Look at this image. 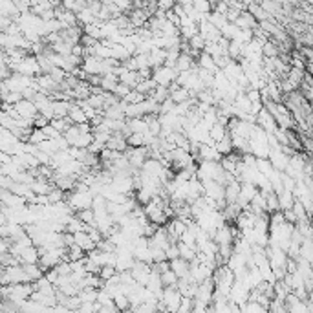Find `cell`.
<instances>
[{
	"mask_svg": "<svg viewBox=\"0 0 313 313\" xmlns=\"http://www.w3.org/2000/svg\"><path fill=\"white\" fill-rule=\"evenodd\" d=\"M282 212H284L286 223H289V226H297V223H299V218H297V214L293 212V209H288V211H282Z\"/></svg>",
	"mask_w": 313,
	"mask_h": 313,
	"instance_id": "8d00e7d4",
	"label": "cell"
},
{
	"mask_svg": "<svg viewBox=\"0 0 313 313\" xmlns=\"http://www.w3.org/2000/svg\"><path fill=\"white\" fill-rule=\"evenodd\" d=\"M229 136V130H227L226 126H222V125H214L211 128V140H212V143L216 145V143H220V141H223Z\"/></svg>",
	"mask_w": 313,
	"mask_h": 313,
	"instance_id": "ac0fdd59",
	"label": "cell"
},
{
	"mask_svg": "<svg viewBox=\"0 0 313 313\" xmlns=\"http://www.w3.org/2000/svg\"><path fill=\"white\" fill-rule=\"evenodd\" d=\"M161 282H163V288H178V275L174 273L172 270L165 271L163 275H161Z\"/></svg>",
	"mask_w": 313,
	"mask_h": 313,
	"instance_id": "44dd1931",
	"label": "cell"
},
{
	"mask_svg": "<svg viewBox=\"0 0 313 313\" xmlns=\"http://www.w3.org/2000/svg\"><path fill=\"white\" fill-rule=\"evenodd\" d=\"M86 258V253L81 249L79 246H72L70 247V253H68V262H77V260H84Z\"/></svg>",
	"mask_w": 313,
	"mask_h": 313,
	"instance_id": "4316f807",
	"label": "cell"
},
{
	"mask_svg": "<svg viewBox=\"0 0 313 313\" xmlns=\"http://www.w3.org/2000/svg\"><path fill=\"white\" fill-rule=\"evenodd\" d=\"M212 13H218L226 17V15L229 13V4H227V2H212Z\"/></svg>",
	"mask_w": 313,
	"mask_h": 313,
	"instance_id": "836d02e7",
	"label": "cell"
},
{
	"mask_svg": "<svg viewBox=\"0 0 313 313\" xmlns=\"http://www.w3.org/2000/svg\"><path fill=\"white\" fill-rule=\"evenodd\" d=\"M178 75H180V72L176 70V68L161 66V68H158V70H154V73H152V79L156 81V84H158V86L169 88V86H172L174 82H176Z\"/></svg>",
	"mask_w": 313,
	"mask_h": 313,
	"instance_id": "7a4b0ae2",
	"label": "cell"
},
{
	"mask_svg": "<svg viewBox=\"0 0 313 313\" xmlns=\"http://www.w3.org/2000/svg\"><path fill=\"white\" fill-rule=\"evenodd\" d=\"M189 44H191V48H193V50L203 53V52H205V46H207V40L203 39L202 35H196V37H193V39L189 40Z\"/></svg>",
	"mask_w": 313,
	"mask_h": 313,
	"instance_id": "f1b7e54d",
	"label": "cell"
},
{
	"mask_svg": "<svg viewBox=\"0 0 313 313\" xmlns=\"http://www.w3.org/2000/svg\"><path fill=\"white\" fill-rule=\"evenodd\" d=\"M0 198H2V203H4V205H8L10 209H15V211L24 209L26 205H28V200H26V198H20L11 193V191H4V189H2V193H0Z\"/></svg>",
	"mask_w": 313,
	"mask_h": 313,
	"instance_id": "5b68a950",
	"label": "cell"
},
{
	"mask_svg": "<svg viewBox=\"0 0 313 313\" xmlns=\"http://www.w3.org/2000/svg\"><path fill=\"white\" fill-rule=\"evenodd\" d=\"M196 64L202 70H205V72H209V73H212V75H216L218 72H222L220 68L216 66V63H214V59L211 57V55H207V53L203 52L200 57H198V61H196Z\"/></svg>",
	"mask_w": 313,
	"mask_h": 313,
	"instance_id": "9c48e42d",
	"label": "cell"
},
{
	"mask_svg": "<svg viewBox=\"0 0 313 313\" xmlns=\"http://www.w3.org/2000/svg\"><path fill=\"white\" fill-rule=\"evenodd\" d=\"M50 125H52L57 132H61V134L64 136V134L68 132V128H70V126H72L73 123H72L70 119H68V117H55V119H53L52 123H50Z\"/></svg>",
	"mask_w": 313,
	"mask_h": 313,
	"instance_id": "ffe728a7",
	"label": "cell"
},
{
	"mask_svg": "<svg viewBox=\"0 0 313 313\" xmlns=\"http://www.w3.org/2000/svg\"><path fill=\"white\" fill-rule=\"evenodd\" d=\"M170 270L178 275V279H187L191 275V262L183 260V258H176L170 262Z\"/></svg>",
	"mask_w": 313,
	"mask_h": 313,
	"instance_id": "8fae6325",
	"label": "cell"
},
{
	"mask_svg": "<svg viewBox=\"0 0 313 313\" xmlns=\"http://www.w3.org/2000/svg\"><path fill=\"white\" fill-rule=\"evenodd\" d=\"M265 202H267V214H275V212L282 211V209H280L279 194H277V193L265 194Z\"/></svg>",
	"mask_w": 313,
	"mask_h": 313,
	"instance_id": "d6986e66",
	"label": "cell"
},
{
	"mask_svg": "<svg viewBox=\"0 0 313 313\" xmlns=\"http://www.w3.org/2000/svg\"><path fill=\"white\" fill-rule=\"evenodd\" d=\"M75 216L81 220L82 223H86V226H92L96 227V212H94V209H86V211H79Z\"/></svg>",
	"mask_w": 313,
	"mask_h": 313,
	"instance_id": "cb8c5ba5",
	"label": "cell"
},
{
	"mask_svg": "<svg viewBox=\"0 0 313 313\" xmlns=\"http://www.w3.org/2000/svg\"><path fill=\"white\" fill-rule=\"evenodd\" d=\"M66 203L72 207V211H75L77 214L79 211H86V209H92L94 205V196L92 193H66Z\"/></svg>",
	"mask_w": 313,
	"mask_h": 313,
	"instance_id": "6da1fadb",
	"label": "cell"
},
{
	"mask_svg": "<svg viewBox=\"0 0 313 313\" xmlns=\"http://www.w3.org/2000/svg\"><path fill=\"white\" fill-rule=\"evenodd\" d=\"M68 119L72 121L73 125H82V123H90L86 117V114H84V110H82L81 106L77 105V101H73L72 105V110H70V114H68Z\"/></svg>",
	"mask_w": 313,
	"mask_h": 313,
	"instance_id": "7c38bea8",
	"label": "cell"
},
{
	"mask_svg": "<svg viewBox=\"0 0 313 313\" xmlns=\"http://www.w3.org/2000/svg\"><path fill=\"white\" fill-rule=\"evenodd\" d=\"M149 99H152V101L158 103V105H163L165 101H169L170 99V90L169 88H165V86H158L149 96Z\"/></svg>",
	"mask_w": 313,
	"mask_h": 313,
	"instance_id": "2e32d148",
	"label": "cell"
},
{
	"mask_svg": "<svg viewBox=\"0 0 313 313\" xmlns=\"http://www.w3.org/2000/svg\"><path fill=\"white\" fill-rule=\"evenodd\" d=\"M19 260L22 265H28V264H40V253H39V247H28V249L22 251V255L19 256Z\"/></svg>",
	"mask_w": 313,
	"mask_h": 313,
	"instance_id": "30bf717a",
	"label": "cell"
},
{
	"mask_svg": "<svg viewBox=\"0 0 313 313\" xmlns=\"http://www.w3.org/2000/svg\"><path fill=\"white\" fill-rule=\"evenodd\" d=\"M235 24L238 26L240 29H251V31H255V29L260 26V22H258V20H256L255 17L249 13V11H244V13L238 17V20H236Z\"/></svg>",
	"mask_w": 313,
	"mask_h": 313,
	"instance_id": "ba28073f",
	"label": "cell"
},
{
	"mask_svg": "<svg viewBox=\"0 0 313 313\" xmlns=\"http://www.w3.org/2000/svg\"><path fill=\"white\" fill-rule=\"evenodd\" d=\"M167 253V260L169 262H172V260H176V258H180V247H178V244H172V246L169 247V249L165 251Z\"/></svg>",
	"mask_w": 313,
	"mask_h": 313,
	"instance_id": "d590c367",
	"label": "cell"
},
{
	"mask_svg": "<svg viewBox=\"0 0 313 313\" xmlns=\"http://www.w3.org/2000/svg\"><path fill=\"white\" fill-rule=\"evenodd\" d=\"M169 90H170V99H172L176 105H183V103H187V101H191L193 99V92L191 90H187V88H182V86H178L176 82H174L172 86H169Z\"/></svg>",
	"mask_w": 313,
	"mask_h": 313,
	"instance_id": "52a82bcc",
	"label": "cell"
},
{
	"mask_svg": "<svg viewBox=\"0 0 313 313\" xmlns=\"http://www.w3.org/2000/svg\"><path fill=\"white\" fill-rule=\"evenodd\" d=\"M194 308H196V302H194V299H183L182 300V306H180V309L176 313H193Z\"/></svg>",
	"mask_w": 313,
	"mask_h": 313,
	"instance_id": "d6a6232c",
	"label": "cell"
},
{
	"mask_svg": "<svg viewBox=\"0 0 313 313\" xmlns=\"http://www.w3.org/2000/svg\"><path fill=\"white\" fill-rule=\"evenodd\" d=\"M53 112H55V117H68L70 110H72L73 101H53Z\"/></svg>",
	"mask_w": 313,
	"mask_h": 313,
	"instance_id": "9a60e30c",
	"label": "cell"
},
{
	"mask_svg": "<svg viewBox=\"0 0 313 313\" xmlns=\"http://www.w3.org/2000/svg\"><path fill=\"white\" fill-rule=\"evenodd\" d=\"M125 313H134V311H132V309H128V311H125Z\"/></svg>",
	"mask_w": 313,
	"mask_h": 313,
	"instance_id": "f35d334b",
	"label": "cell"
},
{
	"mask_svg": "<svg viewBox=\"0 0 313 313\" xmlns=\"http://www.w3.org/2000/svg\"><path fill=\"white\" fill-rule=\"evenodd\" d=\"M126 125H128L132 134H147L149 132V123L143 117H140V119H126Z\"/></svg>",
	"mask_w": 313,
	"mask_h": 313,
	"instance_id": "5bb4252c",
	"label": "cell"
},
{
	"mask_svg": "<svg viewBox=\"0 0 313 313\" xmlns=\"http://www.w3.org/2000/svg\"><path fill=\"white\" fill-rule=\"evenodd\" d=\"M79 299H81V302H97V299H99V289H94V288H86L82 289L81 293H79Z\"/></svg>",
	"mask_w": 313,
	"mask_h": 313,
	"instance_id": "7402d4cb",
	"label": "cell"
},
{
	"mask_svg": "<svg viewBox=\"0 0 313 313\" xmlns=\"http://www.w3.org/2000/svg\"><path fill=\"white\" fill-rule=\"evenodd\" d=\"M256 125L260 126V128H262L264 132H267V134H275V132H277V130L280 128L279 123L275 121V117L271 116L270 112L265 110V106H264V110H262L260 114L256 116Z\"/></svg>",
	"mask_w": 313,
	"mask_h": 313,
	"instance_id": "277c9868",
	"label": "cell"
},
{
	"mask_svg": "<svg viewBox=\"0 0 313 313\" xmlns=\"http://www.w3.org/2000/svg\"><path fill=\"white\" fill-rule=\"evenodd\" d=\"M216 149H218V152L222 156H229V154H233V150H235V147H233V140H231V134L227 136L226 140L223 141H220V143H216Z\"/></svg>",
	"mask_w": 313,
	"mask_h": 313,
	"instance_id": "d4e9b609",
	"label": "cell"
},
{
	"mask_svg": "<svg viewBox=\"0 0 313 313\" xmlns=\"http://www.w3.org/2000/svg\"><path fill=\"white\" fill-rule=\"evenodd\" d=\"M48 140L46 138V134H44V130H40V128H33V132H31V136H29V143L31 145H42L44 141Z\"/></svg>",
	"mask_w": 313,
	"mask_h": 313,
	"instance_id": "f546056e",
	"label": "cell"
},
{
	"mask_svg": "<svg viewBox=\"0 0 313 313\" xmlns=\"http://www.w3.org/2000/svg\"><path fill=\"white\" fill-rule=\"evenodd\" d=\"M158 88V84H156L154 79H147V81H141L140 84H138V88H136V92H140V94H143V96L149 97L152 92Z\"/></svg>",
	"mask_w": 313,
	"mask_h": 313,
	"instance_id": "603a6c76",
	"label": "cell"
},
{
	"mask_svg": "<svg viewBox=\"0 0 313 313\" xmlns=\"http://www.w3.org/2000/svg\"><path fill=\"white\" fill-rule=\"evenodd\" d=\"M240 191H242V183L240 182H233L226 187V200L227 203H236L238 198H240Z\"/></svg>",
	"mask_w": 313,
	"mask_h": 313,
	"instance_id": "4fadbf2b",
	"label": "cell"
},
{
	"mask_svg": "<svg viewBox=\"0 0 313 313\" xmlns=\"http://www.w3.org/2000/svg\"><path fill=\"white\" fill-rule=\"evenodd\" d=\"M143 101H147V96H143V94H140V92H136V90H132L130 94L123 99L125 105H140V103H143Z\"/></svg>",
	"mask_w": 313,
	"mask_h": 313,
	"instance_id": "484cf974",
	"label": "cell"
},
{
	"mask_svg": "<svg viewBox=\"0 0 313 313\" xmlns=\"http://www.w3.org/2000/svg\"><path fill=\"white\" fill-rule=\"evenodd\" d=\"M126 141L132 149H141V147H145V134H132Z\"/></svg>",
	"mask_w": 313,
	"mask_h": 313,
	"instance_id": "1f68e13d",
	"label": "cell"
},
{
	"mask_svg": "<svg viewBox=\"0 0 313 313\" xmlns=\"http://www.w3.org/2000/svg\"><path fill=\"white\" fill-rule=\"evenodd\" d=\"M235 106L238 108L240 112H246V114H251V108H253V103L249 101V97H247L246 92H242L238 94L235 99Z\"/></svg>",
	"mask_w": 313,
	"mask_h": 313,
	"instance_id": "e0dca14e",
	"label": "cell"
},
{
	"mask_svg": "<svg viewBox=\"0 0 313 313\" xmlns=\"http://www.w3.org/2000/svg\"><path fill=\"white\" fill-rule=\"evenodd\" d=\"M119 273V271L116 270V267H112V265H105V267H101V273H99V277L103 279V282H110L116 275Z\"/></svg>",
	"mask_w": 313,
	"mask_h": 313,
	"instance_id": "4dcf8cb0",
	"label": "cell"
},
{
	"mask_svg": "<svg viewBox=\"0 0 313 313\" xmlns=\"http://www.w3.org/2000/svg\"><path fill=\"white\" fill-rule=\"evenodd\" d=\"M182 293L178 291V288H165L163 289V297H161V302L167 306V311L176 313L182 306Z\"/></svg>",
	"mask_w": 313,
	"mask_h": 313,
	"instance_id": "3957f363",
	"label": "cell"
},
{
	"mask_svg": "<svg viewBox=\"0 0 313 313\" xmlns=\"http://www.w3.org/2000/svg\"><path fill=\"white\" fill-rule=\"evenodd\" d=\"M194 10H196V13L205 17V15L212 13V4L207 2V0H196V2H194Z\"/></svg>",
	"mask_w": 313,
	"mask_h": 313,
	"instance_id": "83f0119b",
	"label": "cell"
},
{
	"mask_svg": "<svg viewBox=\"0 0 313 313\" xmlns=\"http://www.w3.org/2000/svg\"><path fill=\"white\" fill-rule=\"evenodd\" d=\"M13 108H15V112H17L20 117H24V119H37V116H39V110H37V106H35L33 101L22 99V101L17 103Z\"/></svg>",
	"mask_w": 313,
	"mask_h": 313,
	"instance_id": "8992f818",
	"label": "cell"
},
{
	"mask_svg": "<svg viewBox=\"0 0 313 313\" xmlns=\"http://www.w3.org/2000/svg\"><path fill=\"white\" fill-rule=\"evenodd\" d=\"M130 92H132V88H130V86H126V84H123V82H119L114 94H116V96L119 97L121 101H123V99H125V97L128 96V94H130Z\"/></svg>",
	"mask_w": 313,
	"mask_h": 313,
	"instance_id": "e575fe53",
	"label": "cell"
},
{
	"mask_svg": "<svg viewBox=\"0 0 313 313\" xmlns=\"http://www.w3.org/2000/svg\"><path fill=\"white\" fill-rule=\"evenodd\" d=\"M50 123H52V121L50 119H46V117L44 116H37V119H35V128H46V126L50 125Z\"/></svg>",
	"mask_w": 313,
	"mask_h": 313,
	"instance_id": "74e56055",
	"label": "cell"
}]
</instances>
